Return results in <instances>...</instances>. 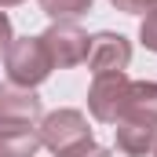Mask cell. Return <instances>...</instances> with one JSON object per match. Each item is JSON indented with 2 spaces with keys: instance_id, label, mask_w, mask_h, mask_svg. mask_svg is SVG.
I'll return each instance as SVG.
<instances>
[{
  "instance_id": "15",
  "label": "cell",
  "mask_w": 157,
  "mask_h": 157,
  "mask_svg": "<svg viewBox=\"0 0 157 157\" xmlns=\"http://www.w3.org/2000/svg\"><path fill=\"white\" fill-rule=\"evenodd\" d=\"M146 11H157V0H146Z\"/></svg>"
},
{
  "instance_id": "1",
  "label": "cell",
  "mask_w": 157,
  "mask_h": 157,
  "mask_svg": "<svg viewBox=\"0 0 157 157\" xmlns=\"http://www.w3.org/2000/svg\"><path fill=\"white\" fill-rule=\"evenodd\" d=\"M4 70H7V84L33 91L37 84L48 80L55 66H51V55L40 37H22V40H11V48L4 51Z\"/></svg>"
},
{
  "instance_id": "13",
  "label": "cell",
  "mask_w": 157,
  "mask_h": 157,
  "mask_svg": "<svg viewBox=\"0 0 157 157\" xmlns=\"http://www.w3.org/2000/svg\"><path fill=\"white\" fill-rule=\"evenodd\" d=\"M11 18H7V15H4V11H0V51H7V48H11Z\"/></svg>"
},
{
  "instance_id": "9",
  "label": "cell",
  "mask_w": 157,
  "mask_h": 157,
  "mask_svg": "<svg viewBox=\"0 0 157 157\" xmlns=\"http://www.w3.org/2000/svg\"><path fill=\"white\" fill-rule=\"evenodd\" d=\"M40 11L55 22H73L84 11H91V0H40Z\"/></svg>"
},
{
  "instance_id": "14",
  "label": "cell",
  "mask_w": 157,
  "mask_h": 157,
  "mask_svg": "<svg viewBox=\"0 0 157 157\" xmlns=\"http://www.w3.org/2000/svg\"><path fill=\"white\" fill-rule=\"evenodd\" d=\"M11 4H22V0H0V7H11Z\"/></svg>"
},
{
  "instance_id": "2",
  "label": "cell",
  "mask_w": 157,
  "mask_h": 157,
  "mask_svg": "<svg viewBox=\"0 0 157 157\" xmlns=\"http://www.w3.org/2000/svg\"><path fill=\"white\" fill-rule=\"evenodd\" d=\"M40 40H44V48H48V55H51V66H59V70H70V66L88 62L91 37L80 29L77 22H55Z\"/></svg>"
},
{
  "instance_id": "4",
  "label": "cell",
  "mask_w": 157,
  "mask_h": 157,
  "mask_svg": "<svg viewBox=\"0 0 157 157\" xmlns=\"http://www.w3.org/2000/svg\"><path fill=\"white\" fill-rule=\"evenodd\" d=\"M128 91H132V80L124 73H110V77H95L91 91H88V110L91 117L102 121V124H117V117L128 106Z\"/></svg>"
},
{
  "instance_id": "5",
  "label": "cell",
  "mask_w": 157,
  "mask_h": 157,
  "mask_svg": "<svg viewBox=\"0 0 157 157\" xmlns=\"http://www.w3.org/2000/svg\"><path fill=\"white\" fill-rule=\"evenodd\" d=\"M132 62V44L121 33H95L91 48H88V70L95 77H110V73H124Z\"/></svg>"
},
{
  "instance_id": "12",
  "label": "cell",
  "mask_w": 157,
  "mask_h": 157,
  "mask_svg": "<svg viewBox=\"0 0 157 157\" xmlns=\"http://www.w3.org/2000/svg\"><path fill=\"white\" fill-rule=\"evenodd\" d=\"M117 11H124V15H139V11H146V0H110Z\"/></svg>"
},
{
  "instance_id": "3",
  "label": "cell",
  "mask_w": 157,
  "mask_h": 157,
  "mask_svg": "<svg viewBox=\"0 0 157 157\" xmlns=\"http://www.w3.org/2000/svg\"><path fill=\"white\" fill-rule=\"evenodd\" d=\"M37 132H40V143L48 150H55V154L77 146L84 139H91V128H88V121H84L80 110H55V113H48L40 121Z\"/></svg>"
},
{
  "instance_id": "8",
  "label": "cell",
  "mask_w": 157,
  "mask_h": 157,
  "mask_svg": "<svg viewBox=\"0 0 157 157\" xmlns=\"http://www.w3.org/2000/svg\"><path fill=\"white\" fill-rule=\"evenodd\" d=\"M40 132L33 124H18V128H0V157H37Z\"/></svg>"
},
{
  "instance_id": "7",
  "label": "cell",
  "mask_w": 157,
  "mask_h": 157,
  "mask_svg": "<svg viewBox=\"0 0 157 157\" xmlns=\"http://www.w3.org/2000/svg\"><path fill=\"white\" fill-rule=\"evenodd\" d=\"M117 150L128 157H143L157 146V121L150 117H124L117 121Z\"/></svg>"
},
{
  "instance_id": "6",
  "label": "cell",
  "mask_w": 157,
  "mask_h": 157,
  "mask_svg": "<svg viewBox=\"0 0 157 157\" xmlns=\"http://www.w3.org/2000/svg\"><path fill=\"white\" fill-rule=\"evenodd\" d=\"M37 117H40V99L29 91V88L0 84V128L33 124Z\"/></svg>"
},
{
  "instance_id": "10",
  "label": "cell",
  "mask_w": 157,
  "mask_h": 157,
  "mask_svg": "<svg viewBox=\"0 0 157 157\" xmlns=\"http://www.w3.org/2000/svg\"><path fill=\"white\" fill-rule=\"evenodd\" d=\"M59 157H110V150H106V146H99L95 139H84V143H77V146L62 150Z\"/></svg>"
},
{
  "instance_id": "11",
  "label": "cell",
  "mask_w": 157,
  "mask_h": 157,
  "mask_svg": "<svg viewBox=\"0 0 157 157\" xmlns=\"http://www.w3.org/2000/svg\"><path fill=\"white\" fill-rule=\"evenodd\" d=\"M139 37H143V44L150 51H157V11H146V18L139 26Z\"/></svg>"
}]
</instances>
